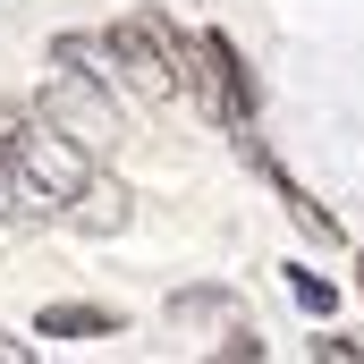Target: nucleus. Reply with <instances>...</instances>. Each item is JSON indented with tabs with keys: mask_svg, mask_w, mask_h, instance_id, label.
Listing matches in <instances>:
<instances>
[{
	"mask_svg": "<svg viewBox=\"0 0 364 364\" xmlns=\"http://www.w3.org/2000/svg\"><path fill=\"white\" fill-rule=\"evenodd\" d=\"M43 331H51V339H102V331H119V314H110V305H68V296H60V305H43Z\"/></svg>",
	"mask_w": 364,
	"mask_h": 364,
	"instance_id": "obj_5",
	"label": "nucleus"
},
{
	"mask_svg": "<svg viewBox=\"0 0 364 364\" xmlns=\"http://www.w3.org/2000/svg\"><path fill=\"white\" fill-rule=\"evenodd\" d=\"M170 17H153V9H136V17H119L102 43H110V60H119V77L127 93H144V102H170L178 93V68H170Z\"/></svg>",
	"mask_w": 364,
	"mask_h": 364,
	"instance_id": "obj_3",
	"label": "nucleus"
},
{
	"mask_svg": "<svg viewBox=\"0 0 364 364\" xmlns=\"http://www.w3.org/2000/svg\"><path fill=\"white\" fill-rule=\"evenodd\" d=\"M288 296H296L305 314H331V305H339V288H331L322 272H305V263H288Z\"/></svg>",
	"mask_w": 364,
	"mask_h": 364,
	"instance_id": "obj_8",
	"label": "nucleus"
},
{
	"mask_svg": "<svg viewBox=\"0 0 364 364\" xmlns=\"http://www.w3.org/2000/svg\"><path fill=\"white\" fill-rule=\"evenodd\" d=\"M272 178H279V170H272ZM279 195H288V212H296V229H305L314 246H339V237H348V229H339V220H331V212H322L305 186H288V178H279Z\"/></svg>",
	"mask_w": 364,
	"mask_h": 364,
	"instance_id": "obj_7",
	"label": "nucleus"
},
{
	"mask_svg": "<svg viewBox=\"0 0 364 364\" xmlns=\"http://www.w3.org/2000/svg\"><path fill=\"white\" fill-rule=\"evenodd\" d=\"M356 296H364V263H356Z\"/></svg>",
	"mask_w": 364,
	"mask_h": 364,
	"instance_id": "obj_13",
	"label": "nucleus"
},
{
	"mask_svg": "<svg viewBox=\"0 0 364 364\" xmlns=\"http://www.w3.org/2000/svg\"><path fill=\"white\" fill-rule=\"evenodd\" d=\"M170 68H178V85L203 102V119H220V127L255 136V77L237 68V51H229L212 26H195V34H170Z\"/></svg>",
	"mask_w": 364,
	"mask_h": 364,
	"instance_id": "obj_1",
	"label": "nucleus"
},
{
	"mask_svg": "<svg viewBox=\"0 0 364 364\" xmlns=\"http://www.w3.org/2000/svg\"><path fill=\"white\" fill-rule=\"evenodd\" d=\"M68 220H85V229H119V220H127V186L102 170V178H93V195L77 203V212H68Z\"/></svg>",
	"mask_w": 364,
	"mask_h": 364,
	"instance_id": "obj_6",
	"label": "nucleus"
},
{
	"mask_svg": "<svg viewBox=\"0 0 364 364\" xmlns=\"http://www.w3.org/2000/svg\"><path fill=\"white\" fill-rule=\"evenodd\" d=\"M43 127H60L68 144H85V153H110L119 144V110H110V93L93 85V77H77V68H60L51 85H43V110H34Z\"/></svg>",
	"mask_w": 364,
	"mask_h": 364,
	"instance_id": "obj_4",
	"label": "nucleus"
},
{
	"mask_svg": "<svg viewBox=\"0 0 364 364\" xmlns=\"http://www.w3.org/2000/svg\"><path fill=\"white\" fill-rule=\"evenodd\" d=\"M17 212H43V195H34V186L17 178V161L0 153V220H17Z\"/></svg>",
	"mask_w": 364,
	"mask_h": 364,
	"instance_id": "obj_9",
	"label": "nucleus"
},
{
	"mask_svg": "<svg viewBox=\"0 0 364 364\" xmlns=\"http://www.w3.org/2000/svg\"><path fill=\"white\" fill-rule=\"evenodd\" d=\"M314 364H364V339H348V331H322V339H314Z\"/></svg>",
	"mask_w": 364,
	"mask_h": 364,
	"instance_id": "obj_10",
	"label": "nucleus"
},
{
	"mask_svg": "<svg viewBox=\"0 0 364 364\" xmlns=\"http://www.w3.org/2000/svg\"><path fill=\"white\" fill-rule=\"evenodd\" d=\"M9 161H17V178L43 195V212H77L102 178V161H93L85 144H68L60 127H43V119H26L17 127V144H9Z\"/></svg>",
	"mask_w": 364,
	"mask_h": 364,
	"instance_id": "obj_2",
	"label": "nucleus"
},
{
	"mask_svg": "<svg viewBox=\"0 0 364 364\" xmlns=\"http://www.w3.org/2000/svg\"><path fill=\"white\" fill-rule=\"evenodd\" d=\"M0 364H34V356H26V339H9V331H0Z\"/></svg>",
	"mask_w": 364,
	"mask_h": 364,
	"instance_id": "obj_12",
	"label": "nucleus"
},
{
	"mask_svg": "<svg viewBox=\"0 0 364 364\" xmlns=\"http://www.w3.org/2000/svg\"><path fill=\"white\" fill-rule=\"evenodd\" d=\"M203 364H255V339H246V331H237V339H229V348H220V356H203Z\"/></svg>",
	"mask_w": 364,
	"mask_h": 364,
	"instance_id": "obj_11",
	"label": "nucleus"
}]
</instances>
